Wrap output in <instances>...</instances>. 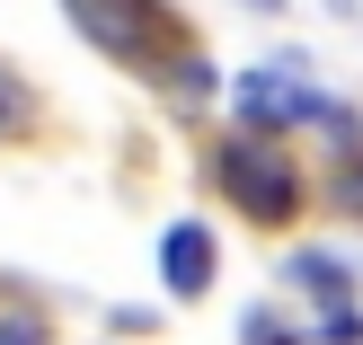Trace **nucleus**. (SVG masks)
Returning <instances> with one entry per match:
<instances>
[{
    "instance_id": "f257e3e1",
    "label": "nucleus",
    "mask_w": 363,
    "mask_h": 345,
    "mask_svg": "<svg viewBox=\"0 0 363 345\" xmlns=\"http://www.w3.org/2000/svg\"><path fill=\"white\" fill-rule=\"evenodd\" d=\"M222 186H230V204H240V213H257V222H293V204H301L293 169H284L275 151H257V142L222 151Z\"/></svg>"
},
{
    "instance_id": "f03ea898",
    "label": "nucleus",
    "mask_w": 363,
    "mask_h": 345,
    "mask_svg": "<svg viewBox=\"0 0 363 345\" xmlns=\"http://www.w3.org/2000/svg\"><path fill=\"white\" fill-rule=\"evenodd\" d=\"M240 115H248V124H346L328 98L293 89L284 71H248V80H240Z\"/></svg>"
},
{
    "instance_id": "7ed1b4c3",
    "label": "nucleus",
    "mask_w": 363,
    "mask_h": 345,
    "mask_svg": "<svg viewBox=\"0 0 363 345\" xmlns=\"http://www.w3.org/2000/svg\"><path fill=\"white\" fill-rule=\"evenodd\" d=\"M71 18H80L98 45H116L124 62H142L151 35H160V9H151V0H71Z\"/></svg>"
},
{
    "instance_id": "20e7f679",
    "label": "nucleus",
    "mask_w": 363,
    "mask_h": 345,
    "mask_svg": "<svg viewBox=\"0 0 363 345\" xmlns=\"http://www.w3.org/2000/svg\"><path fill=\"white\" fill-rule=\"evenodd\" d=\"M213 230L204 222H169V239H160V275H169V293H204L213 283Z\"/></svg>"
},
{
    "instance_id": "39448f33",
    "label": "nucleus",
    "mask_w": 363,
    "mask_h": 345,
    "mask_svg": "<svg viewBox=\"0 0 363 345\" xmlns=\"http://www.w3.org/2000/svg\"><path fill=\"white\" fill-rule=\"evenodd\" d=\"M293 283H301V293H319V301H354L346 257H328V248H301V257H293Z\"/></svg>"
},
{
    "instance_id": "423d86ee",
    "label": "nucleus",
    "mask_w": 363,
    "mask_h": 345,
    "mask_svg": "<svg viewBox=\"0 0 363 345\" xmlns=\"http://www.w3.org/2000/svg\"><path fill=\"white\" fill-rule=\"evenodd\" d=\"M169 98H186V106H195V98H213V71L195 62V53H186V62L169 71Z\"/></svg>"
},
{
    "instance_id": "0eeeda50",
    "label": "nucleus",
    "mask_w": 363,
    "mask_h": 345,
    "mask_svg": "<svg viewBox=\"0 0 363 345\" xmlns=\"http://www.w3.org/2000/svg\"><path fill=\"white\" fill-rule=\"evenodd\" d=\"M240 336H248V345H293V336H284V319H266V310H248Z\"/></svg>"
},
{
    "instance_id": "6e6552de",
    "label": "nucleus",
    "mask_w": 363,
    "mask_h": 345,
    "mask_svg": "<svg viewBox=\"0 0 363 345\" xmlns=\"http://www.w3.org/2000/svg\"><path fill=\"white\" fill-rule=\"evenodd\" d=\"M0 345H45V328L35 319H0Z\"/></svg>"
},
{
    "instance_id": "1a4fd4ad",
    "label": "nucleus",
    "mask_w": 363,
    "mask_h": 345,
    "mask_svg": "<svg viewBox=\"0 0 363 345\" xmlns=\"http://www.w3.org/2000/svg\"><path fill=\"white\" fill-rule=\"evenodd\" d=\"M18 115H27V98H18V80L0 71V124H18Z\"/></svg>"
},
{
    "instance_id": "9d476101",
    "label": "nucleus",
    "mask_w": 363,
    "mask_h": 345,
    "mask_svg": "<svg viewBox=\"0 0 363 345\" xmlns=\"http://www.w3.org/2000/svg\"><path fill=\"white\" fill-rule=\"evenodd\" d=\"M257 9H275V0H257Z\"/></svg>"
}]
</instances>
